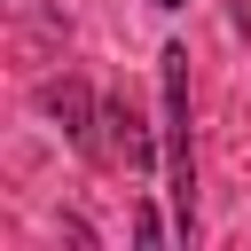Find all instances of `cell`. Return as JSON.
I'll return each instance as SVG.
<instances>
[{
	"mask_svg": "<svg viewBox=\"0 0 251 251\" xmlns=\"http://www.w3.org/2000/svg\"><path fill=\"white\" fill-rule=\"evenodd\" d=\"M157 94H165V196H173V235L196 243V126H188V47L157 55Z\"/></svg>",
	"mask_w": 251,
	"mask_h": 251,
	"instance_id": "1",
	"label": "cell"
},
{
	"mask_svg": "<svg viewBox=\"0 0 251 251\" xmlns=\"http://www.w3.org/2000/svg\"><path fill=\"white\" fill-rule=\"evenodd\" d=\"M39 110H47V118L86 149V157L102 149V94H94L86 78H47V86H39Z\"/></svg>",
	"mask_w": 251,
	"mask_h": 251,
	"instance_id": "2",
	"label": "cell"
},
{
	"mask_svg": "<svg viewBox=\"0 0 251 251\" xmlns=\"http://www.w3.org/2000/svg\"><path fill=\"white\" fill-rule=\"evenodd\" d=\"M94 157H110V165H126V173H149L157 165V133L141 126V110L126 102V94H102V149Z\"/></svg>",
	"mask_w": 251,
	"mask_h": 251,
	"instance_id": "3",
	"label": "cell"
},
{
	"mask_svg": "<svg viewBox=\"0 0 251 251\" xmlns=\"http://www.w3.org/2000/svg\"><path fill=\"white\" fill-rule=\"evenodd\" d=\"M133 243H165V220L157 212H133Z\"/></svg>",
	"mask_w": 251,
	"mask_h": 251,
	"instance_id": "4",
	"label": "cell"
},
{
	"mask_svg": "<svg viewBox=\"0 0 251 251\" xmlns=\"http://www.w3.org/2000/svg\"><path fill=\"white\" fill-rule=\"evenodd\" d=\"M149 8H188V0H149Z\"/></svg>",
	"mask_w": 251,
	"mask_h": 251,
	"instance_id": "5",
	"label": "cell"
}]
</instances>
